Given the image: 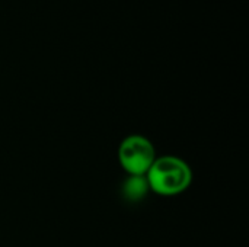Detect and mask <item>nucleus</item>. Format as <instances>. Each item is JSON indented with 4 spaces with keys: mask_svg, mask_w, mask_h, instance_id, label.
<instances>
[{
    "mask_svg": "<svg viewBox=\"0 0 249 247\" xmlns=\"http://www.w3.org/2000/svg\"><path fill=\"white\" fill-rule=\"evenodd\" d=\"M118 163L128 176H144L156 160L153 143L139 134L125 137L118 146Z\"/></svg>",
    "mask_w": 249,
    "mask_h": 247,
    "instance_id": "nucleus-2",
    "label": "nucleus"
},
{
    "mask_svg": "<svg viewBox=\"0 0 249 247\" xmlns=\"http://www.w3.org/2000/svg\"><path fill=\"white\" fill-rule=\"evenodd\" d=\"M144 178L149 191L160 197H175L191 186L193 170L181 157L160 156L156 157Z\"/></svg>",
    "mask_w": 249,
    "mask_h": 247,
    "instance_id": "nucleus-1",
    "label": "nucleus"
},
{
    "mask_svg": "<svg viewBox=\"0 0 249 247\" xmlns=\"http://www.w3.org/2000/svg\"><path fill=\"white\" fill-rule=\"evenodd\" d=\"M149 192L144 176H128L123 185V194L130 201H140Z\"/></svg>",
    "mask_w": 249,
    "mask_h": 247,
    "instance_id": "nucleus-3",
    "label": "nucleus"
}]
</instances>
